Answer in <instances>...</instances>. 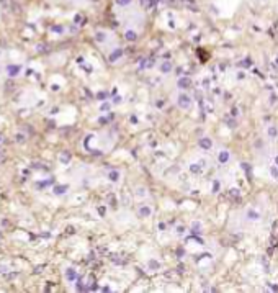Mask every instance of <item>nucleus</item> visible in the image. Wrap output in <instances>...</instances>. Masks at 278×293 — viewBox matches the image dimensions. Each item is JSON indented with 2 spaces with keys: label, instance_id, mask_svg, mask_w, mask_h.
I'll return each instance as SVG.
<instances>
[{
  "label": "nucleus",
  "instance_id": "obj_14",
  "mask_svg": "<svg viewBox=\"0 0 278 293\" xmlns=\"http://www.w3.org/2000/svg\"><path fill=\"white\" fill-rule=\"evenodd\" d=\"M247 216L252 218V220H260V215L257 213V211H254V210H249L247 211Z\"/></svg>",
  "mask_w": 278,
  "mask_h": 293
},
{
  "label": "nucleus",
  "instance_id": "obj_20",
  "mask_svg": "<svg viewBox=\"0 0 278 293\" xmlns=\"http://www.w3.org/2000/svg\"><path fill=\"white\" fill-rule=\"evenodd\" d=\"M271 177H273V179H278V169L271 167Z\"/></svg>",
  "mask_w": 278,
  "mask_h": 293
},
{
  "label": "nucleus",
  "instance_id": "obj_18",
  "mask_svg": "<svg viewBox=\"0 0 278 293\" xmlns=\"http://www.w3.org/2000/svg\"><path fill=\"white\" fill-rule=\"evenodd\" d=\"M51 30H53L54 33H59V34H61L62 31H64V28H62V26H59V25H54L53 28H51Z\"/></svg>",
  "mask_w": 278,
  "mask_h": 293
},
{
  "label": "nucleus",
  "instance_id": "obj_28",
  "mask_svg": "<svg viewBox=\"0 0 278 293\" xmlns=\"http://www.w3.org/2000/svg\"><path fill=\"white\" fill-rule=\"evenodd\" d=\"M0 56H2V51H0Z\"/></svg>",
  "mask_w": 278,
  "mask_h": 293
},
{
  "label": "nucleus",
  "instance_id": "obj_23",
  "mask_svg": "<svg viewBox=\"0 0 278 293\" xmlns=\"http://www.w3.org/2000/svg\"><path fill=\"white\" fill-rule=\"evenodd\" d=\"M102 110L105 112V110H110V103H103L102 105Z\"/></svg>",
  "mask_w": 278,
  "mask_h": 293
},
{
  "label": "nucleus",
  "instance_id": "obj_4",
  "mask_svg": "<svg viewBox=\"0 0 278 293\" xmlns=\"http://www.w3.org/2000/svg\"><path fill=\"white\" fill-rule=\"evenodd\" d=\"M198 146H200L201 149H210V147L213 146V141L208 139V138H203V139L198 141Z\"/></svg>",
  "mask_w": 278,
  "mask_h": 293
},
{
  "label": "nucleus",
  "instance_id": "obj_6",
  "mask_svg": "<svg viewBox=\"0 0 278 293\" xmlns=\"http://www.w3.org/2000/svg\"><path fill=\"white\" fill-rule=\"evenodd\" d=\"M53 183H54V179H46L43 182H36V188H46V187L53 185Z\"/></svg>",
  "mask_w": 278,
  "mask_h": 293
},
{
  "label": "nucleus",
  "instance_id": "obj_16",
  "mask_svg": "<svg viewBox=\"0 0 278 293\" xmlns=\"http://www.w3.org/2000/svg\"><path fill=\"white\" fill-rule=\"evenodd\" d=\"M15 139H16V142H20V144H23V142L26 141V136H25V134H21V133H18V134L15 136Z\"/></svg>",
  "mask_w": 278,
  "mask_h": 293
},
{
  "label": "nucleus",
  "instance_id": "obj_11",
  "mask_svg": "<svg viewBox=\"0 0 278 293\" xmlns=\"http://www.w3.org/2000/svg\"><path fill=\"white\" fill-rule=\"evenodd\" d=\"M121 54H123V51H121V49H115L113 53H111V56H110V61H111V62H115V61H116V59H118V57H119Z\"/></svg>",
  "mask_w": 278,
  "mask_h": 293
},
{
  "label": "nucleus",
  "instance_id": "obj_22",
  "mask_svg": "<svg viewBox=\"0 0 278 293\" xmlns=\"http://www.w3.org/2000/svg\"><path fill=\"white\" fill-rule=\"evenodd\" d=\"M129 2H131V0H116L118 5H128Z\"/></svg>",
  "mask_w": 278,
  "mask_h": 293
},
{
  "label": "nucleus",
  "instance_id": "obj_8",
  "mask_svg": "<svg viewBox=\"0 0 278 293\" xmlns=\"http://www.w3.org/2000/svg\"><path fill=\"white\" fill-rule=\"evenodd\" d=\"M190 84H192V80H190L188 77H183V79L178 80V87H180V89H187V87H190Z\"/></svg>",
  "mask_w": 278,
  "mask_h": 293
},
{
  "label": "nucleus",
  "instance_id": "obj_27",
  "mask_svg": "<svg viewBox=\"0 0 278 293\" xmlns=\"http://www.w3.org/2000/svg\"><path fill=\"white\" fill-rule=\"evenodd\" d=\"M2 142H3V136L0 134V144H2Z\"/></svg>",
  "mask_w": 278,
  "mask_h": 293
},
{
  "label": "nucleus",
  "instance_id": "obj_21",
  "mask_svg": "<svg viewBox=\"0 0 278 293\" xmlns=\"http://www.w3.org/2000/svg\"><path fill=\"white\" fill-rule=\"evenodd\" d=\"M276 133H278V131L273 128V126H271V128L268 129V134H270V136H276Z\"/></svg>",
  "mask_w": 278,
  "mask_h": 293
},
{
  "label": "nucleus",
  "instance_id": "obj_19",
  "mask_svg": "<svg viewBox=\"0 0 278 293\" xmlns=\"http://www.w3.org/2000/svg\"><path fill=\"white\" fill-rule=\"evenodd\" d=\"M190 170H192V172H193V174H196V172H200V170H201V167H200V165H198V164H193V165H192V167H190Z\"/></svg>",
  "mask_w": 278,
  "mask_h": 293
},
{
  "label": "nucleus",
  "instance_id": "obj_1",
  "mask_svg": "<svg viewBox=\"0 0 278 293\" xmlns=\"http://www.w3.org/2000/svg\"><path fill=\"white\" fill-rule=\"evenodd\" d=\"M5 71H7L8 77H16V76H20V72H21V66L20 64H8L5 67Z\"/></svg>",
  "mask_w": 278,
  "mask_h": 293
},
{
  "label": "nucleus",
  "instance_id": "obj_13",
  "mask_svg": "<svg viewBox=\"0 0 278 293\" xmlns=\"http://www.w3.org/2000/svg\"><path fill=\"white\" fill-rule=\"evenodd\" d=\"M160 71L162 72H170L172 71V62H164V64L160 66Z\"/></svg>",
  "mask_w": 278,
  "mask_h": 293
},
{
  "label": "nucleus",
  "instance_id": "obj_12",
  "mask_svg": "<svg viewBox=\"0 0 278 293\" xmlns=\"http://www.w3.org/2000/svg\"><path fill=\"white\" fill-rule=\"evenodd\" d=\"M95 39H97L98 43H103V41H105V39H106V34L103 33V31H98V33L95 34Z\"/></svg>",
  "mask_w": 278,
  "mask_h": 293
},
{
  "label": "nucleus",
  "instance_id": "obj_7",
  "mask_svg": "<svg viewBox=\"0 0 278 293\" xmlns=\"http://www.w3.org/2000/svg\"><path fill=\"white\" fill-rule=\"evenodd\" d=\"M218 159H219V162H221V164H226L229 160V152L228 151H221V152L218 154Z\"/></svg>",
  "mask_w": 278,
  "mask_h": 293
},
{
  "label": "nucleus",
  "instance_id": "obj_2",
  "mask_svg": "<svg viewBox=\"0 0 278 293\" xmlns=\"http://www.w3.org/2000/svg\"><path fill=\"white\" fill-rule=\"evenodd\" d=\"M178 107L183 108V110H188V108L192 107V98L185 94H180L178 95Z\"/></svg>",
  "mask_w": 278,
  "mask_h": 293
},
{
  "label": "nucleus",
  "instance_id": "obj_24",
  "mask_svg": "<svg viewBox=\"0 0 278 293\" xmlns=\"http://www.w3.org/2000/svg\"><path fill=\"white\" fill-rule=\"evenodd\" d=\"M149 265H150V267H154V269H155V267H159V264H157V262H155V260H150V262H149Z\"/></svg>",
  "mask_w": 278,
  "mask_h": 293
},
{
  "label": "nucleus",
  "instance_id": "obj_15",
  "mask_svg": "<svg viewBox=\"0 0 278 293\" xmlns=\"http://www.w3.org/2000/svg\"><path fill=\"white\" fill-rule=\"evenodd\" d=\"M126 39H128V41H134L136 39V31H126Z\"/></svg>",
  "mask_w": 278,
  "mask_h": 293
},
{
  "label": "nucleus",
  "instance_id": "obj_17",
  "mask_svg": "<svg viewBox=\"0 0 278 293\" xmlns=\"http://www.w3.org/2000/svg\"><path fill=\"white\" fill-rule=\"evenodd\" d=\"M141 215L142 216H150V208L149 206H141Z\"/></svg>",
  "mask_w": 278,
  "mask_h": 293
},
{
  "label": "nucleus",
  "instance_id": "obj_3",
  "mask_svg": "<svg viewBox=\"0 0 278 293\" xmlns=\"http://www.w3.org/2000/svg\"><path fill=\"white\" fill-rule=\"evenodd\" d=\"M66 280L67 282H75V280H77V272H75V269H72V267L66 269Z\"/></svg>",
  "mask_w": 278,
  "mask_h": 293
},
{
  "label": "nucleus",
  "instance_id": "obj_26",
  "mask_svg": "<svg viewBox=\"0 0 278 293\" xmlns=\"http://www.w3.org/2000/svg\"><path fill=\"white\" fill-rule=\"evenodd\" d=\"M51 89H53L54 92H57V90H59V85H57V84H54V85H53V87H51Z\"/></svg>",
  "mask_w": 278,
  "mask_h": 293
},
{
  "label": "nucleus",
  "instance_id": "obj_29",
  "mask_svg": "<svg viewBox=\"0 0 278 293\" xmlns=\"http://www.w3.org/2000/svg\"><path fill=\"white\" fill-rule=\"evenodd\" d=\"M67 2H72V0H67Z\"/></svg>",
  "mask_w": 278,
  "mask_h": 293
},
{
  "label": "nucleus",
  "instance_id": "obj_25",
  "mask_svg": "<svg viewBox=\"0 0 278 293\" xmlns=\"http://www.w3.org/2000/svg\"><path fill=\"white\" fill-rule=\"evenodd\" d=\"M218 188H219V185H218V182H214V187H213V192H218Z\"/></svg>",
  "mask_w": 278,
  "mask_h": 293
},
{
  "label": "nucleus",
  "instance_id": "obj_10",
  "mask_svg": "<svg viewBox=\"0 0 278 293\" xmlns=\"http://www.w3.org/2000/svg\"><path fill=\"white\" fill-rule=\"evenodd\" d=\"M59 160H61L62 164H67L69 160H71V154H69L67 151H64V152H62L61 156H59Z\"/></svg>",
  "mask_w": 278,
  "mask_h": 293
},
{
  "label": "nucleus",
  "instance_id": "obj_5",
  "mask_svg": "<svg viewBox=\"0 0 278 293\" xmlns=\"http://www.w3.org/2000/svg\"><path fill=\"white\" fill-rule=\"evenodd\" d=\"M67 185H56L54 188H53V193L54 195H64L66 192H67Z\"/></svg>",
  "mask_w": 278,
  "mask_h": 293
},
{
  "label": "nucleus",
  "instance_id": "obj_9",
  "mask_svg": "<svg viewBox=\"0 0 278 293\" xmlns=\"http://www.w3.org/2000/svg\"><path fill=\"white\" fill-rule=\"evenodd\" d=\"M108 179L111 180V182H118V180H119V172H118V170H111V172L108 174Z\"/></svg>",
  "mask_w": 278,
  "mask_h": 293
}]
</instances>
